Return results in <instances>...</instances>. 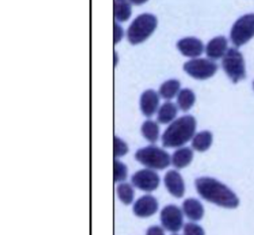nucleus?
Here are the masks:
<instances>
[{"label":"nucleus","mask_w":254,"mask_h":235,"mask_svg":"<svg viewBox=\"0 0 254 235\" xmlns=\"http://www.w3.org/2000/svg\"><path fill=\"white\" fill-rule=\"evenodd\" d=\"M194 185L197 193L208 202L224 208H236L239 205L237 195L216 178L201 176L195 179Z\"/></svg>","instance_id":"f257e3e1"},{"label":"nucleus","mask_w":254,"mask_h":235,"mask_svg":"<svg viewBox=\"0 0 254 235\" xmlns=\"http://www.w3.org/2000/svg\"><path fill=\"white\" fill-rule=\"evenodd\" d=\"M196 121L191 115L175 119L162 135V144L166 148H180L192 139L195 134Z\"/></svg>","instance_id":"f03ea898"},{"label":"nucleus","mask_w":254,"mask_h":235,"mask_svg":"<svg viewBox=\"0 0 254 235\" xmlns=\"http://www.w3.org/2000/svg\"><path fill=\"white\" fill-rule=\"evenodd\" d=\"M158 21L152 14H141L133 20L127 30V39L132 45H137L147 40L155 31Z\"/></svg>","instance_id":"7ed1b4c3"},{"label":"nucleus","mask_w":254,"mask_h":235,"mask_svg":"<svg viewBox=\"0 0 254 235\" xmlns=\"http://www.w3.org/2000/svg\"><path fill=\"white\" fill-rule=\"evenodd\" d=\"M135 159L145 168L152 170H164L171 164V156L162 148L150 145L139 149L135 153Z\"/></svg>","instance_id":"20e7f679"},{"label":"nucleus","mask_w":254,"mask_h":235,"mask_svg":"<svg viewBox=\"0 0 254 235\" xmlns=\"http://www.w3.org/2000/svg\"><path fill=\"white\" fill-rule=\"evenodd\" d=\"M222 67L230 80L234 83L246 76L245 61L242 54L236 48H230L222 58Z\"/></svg>","instance_id":"39448f33"},{"label":"nucleus","mask_w":254,"mask_h":235,"mask_svg":"<svg viewBox=\"0 0 254 235\" xmlns=\"http://www.w3.org/2000/svg\"><path fill=\"white\" fill-rule=\"evenodd\" d=\"M254 37V13L239 17L230 30V40L238 48L248 43Z\"/></svg>","instance_id":"423d86ee"},{"label":"nucleus","mask_w":254,"mask_h":235,"mask_svg":"<svg viewBox=\"0 0 254 235\" xmlns=\"http://www.w3.org/2000/svg\"><path fill=\"white\" fill-rule=\"evenodd\" d=\"M184 70L195 79H207L214 75L217 64L208 59H192L184 64Z\"/></svg>","instance_id":"0eeeda50"},{"label":"nucleus","mask_w":254,"mask_h":235,"mask_svg":"<svg viewBox=\"0 0 254 235\" xmlns=\"http://www.w3.org/2000/svg\"><path fill=\"white\" fill-rule=\"evenodd\" d=\"M160 220L162 227L173 233L181 230L185 224L182 208L174 204H168L161 210Z\"/></svg>","instance_id":"6e6552de"},{"label":"nucleus","mask_w":254,"mask_h":235,"mask_svg":"<svg viewBox=\"0 0 254 235\" xmlns=\"http://www.w3.org/2000/svg\"><path fill=\"white\" fill-rule=\"evenodd\" d=\"M131 182L136 188L146 192H151L159 186L160 176L155 170L145 168L139 170L131 176Z\"/></svg>","instance_id":"1a4fd4ad"},{"label":"nucleus","mask_w":254,"mask_h":235,"mask_svg":"<svg viewBox=\"0 0 254 235\" xmlns=\"http://www.w3.org/2000/svg\"><path fill=\"white\" fill-rule=\"evenodd\" d=\"M159 208L158 200L151 194H145L139 197L133 204V213L141 218H146L154 215Z\"/></svg>","instance_id":"9d476101"},{"label":"nucleus","mask_w":254,"mask_h":235,"mask_svg":"<svg viewBox=\"0 0 254 235\" xmlns=\"http://www.w3.org/2000/svg\"><path fill=\"white\" fill-rule=\"evenodd\" d=\"M164 183L174 197L181 198L185 194V182L181 174L177 170H170L164 176Z\"/></svg>","instance_id":"9b49d317"},{"label":"nucleus","mask_w":254,"mask_h":235,"mask_svg":"<svg viewBox=\"0 0 254 235\" xmlns=\"http://www.w3.org/2000/svg\"><path fill=\"white\" fill-rule=\"evenodd\" d=\"M177 47L185 57L192 59L200 56L204 50L202 42L194 37H187L180 40L177 44Z\"/></svg>","instance_id":"f8f14e48"},{"label":"nucleus","mask_w":254,"mask_h":235,"mask_svg":"<svg viewBox=\"0 0 254 235\" xmlns=\"http://www.w3.org/2000/svg\"><path fill=\"white\" fill-rule=\"evenodd\" d=\"M160 95L153 89L144 91L140 97V108L146 117L153 116L159 109Z\"/></svg>","instance_id":"ddd939ff"},{"label":"nucleus","mask_w":254,"mask_h":235,"mask_svg":"<svg viewBox=\"0 0 254 235\" xmlns=\"http://www.w3.org/2000/svg\"><path fill=\"white\" fill-rule=\"evenodd\" d=\"M227 40L223 36H217L211 39L206 47L205 54L210 59H218L224 57L227 52Z\"/></svg>","instance_id":"4468645a"},{"label":"nucleus","mask_w":254,"mask_h":235,"mask_svg":"<svg viewBox=\"0 0 254 235\" xmlns=\"http://www.w3.org/2000/svg\"><path fill=\"white\" fill-rule=\"evenodd\" d=\"M182 210L184 215H186L189 220L194 222L200 220L204 214V208L201 202L198 199L192 197L184 200L182 204Z\"/></svg>","instance_id":"2eb2a0df"},{"label":"nucleus","mask_w":254,"mask_h":235,"mask_svg":"<svg viewBox=\"0 0 254 235\" xmlns=\"http://www.w3.org/2000/svg\"><path fill=\"white\" fill-rule=\"evenodd\" d=\"M192 158V149L189 147H180L173 153L171 157V164L175 167V169L181 170L188 167L191 163Z\"/></svg>","instance_id":"dca6fc26"},{"label":"nucleus","mask_w":254,"mask_h":235,"mask_svg":"<svg viewBox=\"0 0 254 235\" xmlns=\"http://www.w3.org/2000/svg\"><path fill=\"white\" fill-rule=\"evenodd\" d=\"M178 105L171 101L163 103L158 109L157 121L161 124L172 123L178 114Z\"/></svg>","instance_id":"f3484780"},{"label":"nucleus","mask_w":254,"mask_h":235,"mask_svg":"<svg viewBox=\"0 0 254 235\" xmlns=\"http://www.w3.org/2000/svg\"><path fill=\"white\" fill-rule=\"evenodd\" d=\"M212 134L209 131H200L195 133L191 139V147L197 152H205L212 144Z\"/></svg>","instance_id":"a211bd4d"},{"label":"nucleus","mask_w":254,"mask_h":235,"mask_svg":"<svg viewBox=\"0 0 254 235\" xmlns=\"http://www.w3.org/2000/svg\"><path fill=\"white\" fill-rule=\"evenodd\" d=\"M181 83L177 79H169L165 81L159 89V95L167 100L174 98L180 92Z\"/></svg>","instance_id":"6ab92c4d"},{"label":"nucleus","mask_w":254,"mask_h":235,"mask_svg":"<svg viewBox=\"0 0 254 235\" xmlns=\"http://www.w3.org/2000/svg\"><path fill=\"white\" fill-rule=\"evenodd\" d=\"M195 101V95L192 90L189 88H184L180 90L177 95V105L183 111L190 110Z\"/></svg>","instance_id":"aec40b11"},{"label":"nucleus","mask_w":254,"mask_h":235,"mask_svg":"<svg viewBox=\"0 0 254 235\" xmlns=\"http://www.w3.org/2000/svg\"><path fill=\"white\" fill-rule=\"evenodd\" d=\"M159 132H160V129L158 124L153 120H146L141 126L142 136L152 144L158 141Z\"/></svg>","instance_id":"412c9836"},{"label":"nucleus","mask_w":254,"mask_h":235,"mask_svg":"<svg viewBox=\"0 0 254 235\" xmlns=\"http://www.w3.org/2000/svg\"><path fill=\"white\" fill-rule=\"evenodd\" d=\"M114 18L116 21L125 22L131 16V6L127 0H114Z\"/></svg>","instance_id":"4be33fe9"},{"label":"nucleus","mask_w":254,"mask_h":235,"mask_svg":"<svg viewBox=\"0 0 254 235\" xmlns=\"http://www.w3.org/2000/svg\"><path fill=\"white\" fill-rule=\"evenodd\" d=\"M133 184L128 183L126 181L120 182L116 188V192H117V196L119 198V200L128 205L130 203L133 202L134 200V188H133Z\"/></svg>","instance_id":"5701e85b"},{"label":"nucleus","mask_w":254,"mask_h":235,"mask_svg":"<svg viewBox=\"0 0 254 235\" xmlns=\"http://www.w3.org/2000/svg\"><path fill=\"white\" fill-rule=\"evenodd\" d=\"M127 173H128V169L126 167V165L124 163H122L121 161L114 159L113 162V179L114 182L116 183H120L125 181L126 177H127Z\"/></svg>","instance_id":"b1692460"},{"label":"nucleus","mask_w":254,"mask_h":235,"mask_svg":"<svg viewBox=\"0 0 254 235\" xmlns=\"http://www.w3.org/2000/svg\"><path fill=\"white\" fill-rule=\"evenodd\" d=\"M127 152H128L127 144L122 139L115 136L114 139H113V155H114V158L115 159L120 158V157L126 155Z\"/></svg>","instance_id":"393cba45"},{"label":"nucleus","mask_w":254,"mask_h":235,"mask_svg":"<svg viewBox=\"0 0 254 235\" xmlns=\"http://www.w3.org/2000/svg\"><path fill=\"white\" fill-rule=\"evenodd\" d=\"M184 235H205L203 228L194 221L187 222L183 226Z\"/></svg>","instance_id":"a878e982"},{"label":"nucleus","mask_w":254,"mask_h":235,"mask_svg":"<svg viewBox=\"0 0 254 235\" xmlns=\"http://www.w3.org/2000/svg\"><path fill=\"white\" fill-rule=\"evenodd\" d=\"M123 37V29L118 23H114L113 25V42L114 44H117L121 41Z\"/></svg>","instance_id":"bb28decb"},{"label":"nucleus","mask_w":254,"mask_h":235,"mask_svg":"<svg viewBox=\"0 0 254 235\" xmlns=\"http://www.w3.org/2000/svg\"><path fill=\"white\" fill-rule=\"evenodd\" d=\"M146 235H165V229L162 226L154 225L148 228Z\"/></svg>","instance_id":"cd10ccee"},{"label":"nucleus","mask_w":254,"mask_h":235,"mask_svg":"<svg viewBox=\"0 0 254 235\" xmlns=\"http://www.w3.org/2000/svg\"><path fill=\"white\" fill-rule=\"evenodd\" d=\"M131 3H133V4H135V5H141V4H143V3H145L146 1H148V0H129Z\"/></svg>","instance_id":"c85d7f7f"},{"label":"nucleus","mask_w":254,"mask_h":235,"mask_svg":"<svg viewBox=\"0 0 254 235\" xmlns=\"http://www.w3.org/2000/svg\"><path fill=\"white\" fill-rule=\"evenodd\" d=\"M118 62V56L117 53H114V65H116Z\"/></svg>","instance_id":"c756f323"},{"label":"nucleus","mask_w":254,"mask_h":235,"mask_svg":"<svg viewBox=\"0 0 254 235\" xmlns=\"http://www.w3.org/2000/svg\"><path fill=\"white\" fill-rule=\"evenodd\" d=\"M252 85H253V89H254V80H253V83H252Z\"/></svg>","instance_id":"7c9ffc66"},{"label":"nucleus","mask_w":254,"mask_h":235,"mask_svg":"<svg viewBox=\"0 0 254 235\" xmlns=\"http://www.w3.org/2000/svg\"><path fill=\"white\" fill-rule=\"evenodd\" d=\"M173 235H178V234H173Z\"/></svg>","instance_id":"2f4dec72"}]
</instances>
